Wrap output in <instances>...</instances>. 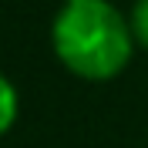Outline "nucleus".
<instances>
[{"label":"nucleus","mask_w":148,"mask_h":148,"mask_svg":"<svg viewBox=\"0 0 148 148\" xmlns=\"http://www.w3.org/2000/svg\"><path fill=\"white\" fill-rule=\"evenodd\" d=\"M54 57L81 81H111L128 67L135 54L128 14L111 0H71L51 20Z\"/></svg>","instance_id":"obj_1"},{"label":"nucleus","mask_w":148,"mask_h":148,"mask_svg":"<svg viewBox=\"0 0 148 148\" xmlns=\"http://www.w3.org/2000/svg\"><path fill=\"white\" fill-rule=\"evenodd\" d=\"M17 114H20V94H17V84L10 81L7 74H0V138L14 128Z\"/></svg>","instance_id":"obj_2"},{"label":"nucleus","mask_w":148,"mask_h":148,"mask_svg":"<svg viewBox=\"0 0 148 148\" xmlns=\"http://www.w3.org/2000/svg\"><path fill=\"white\" fill-rule=\"evenodd\" d=\"M128 24L135 34V44L148 51V0H135V7L128 10Z\"/></svg>","instance_id":"obj_3"},{"label":"nucleus","mask_w":148,"mask_h":148,"mask_svg":"<svg viewBox=\"0 0 148 148\" xmlns=\"http://www.w3.org/2000/svg\"><path fill=\"white\" fill-rule=\"evenodd\" d=\"M64 3H71V0H64Z\"/></svg>","instance_id":"obj_4"}]
</instances>
